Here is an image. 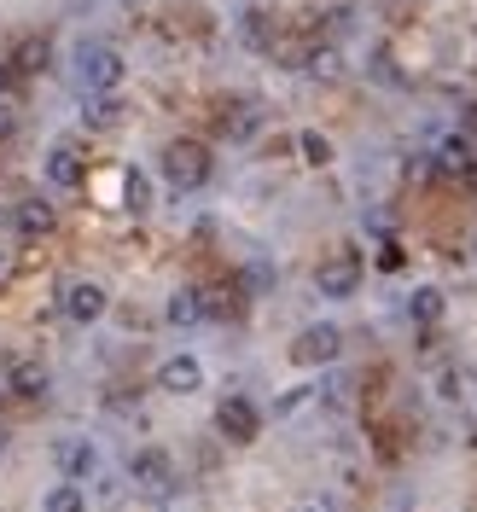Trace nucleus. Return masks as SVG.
Masks as SVG:
<instances>
[{"label":"nucleus","mask_w":477,"mask_h":512,"mask_svg":"<svg viewBox=\"0 0 477 512\" xmlns=\"http://www.w3.org/2000/svg\"><path fill=\"white\" fill-rule=\"evenodd\" d=\"M123 53L111 47V41H82L76 47V76H82V88L88 94H117V82H123Z\"/></svg>","instance_id":"obj_1"},{"label":"nucleus","mask_w":477,"mask_h":512,"mask_svg":"<svg viewBox=\"0 0 477 512\" xmlns=\"http://www.w3.org/2000/svg\"><path fill=\"white\" fill-rule=\"evenodd\" d=\"M163 181L175 192H198L210 181V146H198V140H169V146H163Z\"/></svg>","instance_id":"obj_2"},{"label":"nucleus","mask_w":477,"mask_h":512,"mask_svg":"<svg viewBox=\"0 0 477 512\" xmlns=\"http://www.w3.org/2000/svg\"><path fill=\"white\" fill-rule=\"evenodd\" d=\"M128 483L140 489V495H152V501H169L175 495V460L163 454V448H140L134 460H128Z\"/></svg>","instance_id":"obj_3"},{"label":"nucleus","mask_w":477,"mask_h":512,"mask_svg":"<svg viewBox=\"0 0 477 512\" xmlns=\"http://www.w3.org/2000/svg\"><path fill=\"white\" fill-rule=\"evenodd\" d=\"M344 350V332L332 326V320H315V326H303L297 338H291V361L297 367H332Z\"/></svg>","instance_id":"obj_4"},{"label":"nucleus","mask_w":477,"mask_h":512,"mask_svg":"<svg viewBox=\"0 0 477 512\" xmlns=\"http://www.w3.org/2000/svg\"><path fill=\"white\" fill-rule=\"evenodd\" d=\"M315 286H320V297H332V303L355 297V286H361V262H355V251L326 256V262L315 268Z\"/></svg>","instance_id":"obj_5"},{"label":"nucleus","mask_w":477,"mask_h":512,"mask_svg":"<svg viewBox=\"0 0 477 512\" xmlns=\"http://www.w3.org/2000/svg\"><path fill=\"white\" fill-rule=\"evenodd\" d=\"M216 431H222L227 443H256L262 414H256L251 396H222V408H216Z\"/></svg>","instance_id":"obj_6"},{"label":"nucleus","mask_w":477,"mask_h":512,"mask_svg":"<svg viewBox=\"0 0 477 512\" xmlns=\"http://www.w3.org/2000/svg\"><path fill=\"white\" fill-rule=\"evenodd\" d=\"M53 466L64 472V483H82L99 472V448L88 443V437H59L53 443Z\"/></svg>","instance_id":"obj_7"},{"label":"nucleus","mask_w":477,"mask_h":512,"mask_svg":"<svg viewBox=\"0 0 477 512\" xmlns=\"http://www.w3.org/2000/svg\"><path fill=\"white\" fill-rule=\"evenodd\" d=\"M105 309H111L105 286H94V280H70V286H64V315L76 320V326H94Z\"/></svg>","instance_id":"obj_8"},{"label":"nucleus","mask_w":477,"mask_h":512,"mask_svg":"<svg viewBox=\"0 0 477 512\" xmlns=\"http://www.w3.org/2000/svg\"><path fill=\"white\" fill-rule=\"evenodd\" d=\"M158 384L169 396H192V390L204 384V361H198V355H169L158 367Z\"/></svg>","instance_id":"obj_9"},{"label":"nucleus","mask_w":477,"mask_h":512,"mask_svg":"<svg viewBox=\"0 0 477 512\" xmlns=\"http://www.w3.org/2000/svg\"><path fill=\"white\" fill-rule=\"evenodd\" d=\"M12 227H18V239H47V233L59 227V210H53L47 198H24V204L12 210Z\"/></svg>","instance_id":"obj_10"},{"label":"nucleus","mask_w":477,"mask_h":512,"mask_svg":"<svg viewBox=\"0 0 477 512\" xmlns=\"http://www.w3.org/2000/svg\"><path fill=\"white\" fill-rule=\"evenodd\" d=\"M82 175H88V163H82V152L70 146V140H59L53 152H47V181L59 192H70V187H82Z\"/></svg>","instance_id":"obj_11"},{"label":"nucleus","mask_w":477,"mask_h":512,"mask_svg":"<svg viewBox=\"0 0 477 512\" xmlns=\"http://www.w3.org/2000/svg\"><path fill=\"white\" fill-rule=\"evenodd\" d=\"M163 320H169L175 332H192V326L204 320V291L198 286H175L169 291V303H163Z\"/></svg>","instance_id":"obj_12"},{"label":"nucleus","mask_w":477,"mask_h":512,"mask_svg":"<svg viewBox=\"0 0 477 512\" xmlns=\"http://www.w3.org/2000/svg\"><path fill=\"white\" fill-rule=\"evenodd\" d=\"M47 367H41V361H18V367H12V373H6V390H12V396H18V402H41V396H47Z\"/></svg>","instance_id":"obj_13"},{"label":"nucleus","mask_w":477,"mask_h":512,"mask_svg":"<svg viewBox=\"0 0 477 512\" xmlns=\"http://www.w3.org/2000/svg\"><path fill=\"white\" fill-rule=\"evenodd\" d=\"M123 117H128V105L117 94H88V99H82V123L99 128V134H105V128H117Z\"/></svg>","instance_id":"obj_14"},{"label":"nucleus","mask_w":477,"mask_h":512,"mask_svg":"<svg viewBox=\"0 0 477 512\" xmlns=\"http://www.w3.org/2000/svg\"><path fill=\"white\" fill-rule=\"evenodd\" d=\"M443 309H448L443 286H419L414 297H408V315H414V326H437V320H443Z\"/></svg>","instance_id":"obj_15"},{"label":"nucleus","mask_w":477,"mask_h":512,"mask_svg":"<svg viewBox=\"0 0 477 512\" xmlns=\"http://www.w3.org/2000/svg\"><path fill=\"white\" fill-rule=\"evenodd\" d=\"M239 35H245V47H256V53H274V18H268L262 6H251V12L239 18Z\"/></svg>","instance_id":"obj_16"},{"label":"nucleus","mask_w":477,"mask_h":512,"mask_svg":"<svg viewBox=\"0 0 477 512\" xmlns=\"http://www.w3.org/2000/svg\"><path fill=\"white\" fill-rule=\"evenodd\" d=\"M41 512H88V495H82V483H53V489L41 495Z\"/></svg>","instance_id":"obj_17"},{"label":"nucleus","mask_w":477,"mask_h":512,"mask_svg":"<svg viewBox=\"0 0 477 512\" xmlns=\"http://www.w3.org/2000/svg\"><path fill=\"white\" fill-rule=\"evenodd\" d=\"M123 204L134 210V216L152 210V181H146V169H123Z\"/></svg>","instance_id":"obj_18"},{"label":"nucleus","mask_w":477,"mask_h":512,"mask_svg":"<svg viewBox=\"0 0 477 512\" xmlns=\"http://www.w3.org/2000/svg\"><path fill=\"white\" fill-rule=\"evenodd\" d=\"M256 128H262V111H256V99H239V105L227 111V134H233V140H251Z\"/></svg>","instance_id":"obj_19"},{"label":"nucleus","mask_w":477,"mask_h":512,"mask_svg":"<svg viewBox=\"0 0 477 512\" xmlns=\"http://www.w3.org/2000/svg\"><path fill=\"white\" fill-rule=\"evenodd\" d=\"M297 152H303V163L326 169V163H332V140H326L320 128H303V134H297Z\"/></svg>","instance_id":"obj_20"},{"label":"nucleus","mask_w":477,"mask_h":512,"mask_svg":"<svg viewBox=\"0 0 477 512\" xmlns=\"http://www.w3.org/2000/svg\"><path fill=\"white\" fill-rule=\"evenodd\" d=\"M315 396H320L315 384H303V390H286V396H280V402H274V414H280V419H291V414H297V408H309V402H315Z\"/></svg>","instance_id":"obj_21"},{"label":"nucleus","mask_w":477,"mask_h":512,"mask_svg":"<svg viewBox=\"0 0 477 512\" xmlns=\"http://www.w3.org/2000/svg\"><path fill=\"white\" fill-rule=\"evenodd\" d=\"M297 512H338V501H332V495H303Z\"/></svg>","instance_id":"obj_22"},{"label":"nucleus","mask_w":477,"mask_h":512,"mask_svg":"<svg viewBox=\"0 0 477 512\" xmlns=\"http://www.w3.org/2000/svg\"><path fill=\"white\" fill-rule=\"evenodd\" d=\"M245 280H251V291H268V280H274V274H268V268L256 262V268H245Z\"/></svg>","instance_id":"obj_23"},{"label":"nucleus","mask_w":477,"mask_h":512,"mask_svg":"<svg viewBox=\"0 0 477 512\" xmlns=\"http://www.w3.org/2000/svg\"><path fill=\"white\" fill-rule=\"evenodd\" d=\"M12 128H18V117L6 111V99H0V140H12Z\"/></svg>","instance_id":"obj_24"},{"label":"nucleus","mask_w":477,"mask_h":512,"mask_svg":"<svg viewBox=\"0 0 477 512\" xmlns=\"http://www.w3.org/2000/svg\"><path fill=\"white\" fill-rule=\"evenodd\" d=\"M12 94V64H0V99Z\"/></svg>","instance_id":"obj_25"}]
</instances>
